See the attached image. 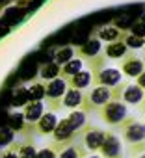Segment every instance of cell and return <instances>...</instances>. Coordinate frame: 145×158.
Here are the masks:
<instances>
[{"instance_id": "cell-1", "label": "cell", "mask_w": 145, "mask_h": 158, "mask_svg": "<svg viewBox=\"0 0 145 158\" xmlns=\"http://www.w3.org/2000/svg\"><path fill=\"white\" fill-rule=\"evenodd\" d=\"M88 125V114L82 112V110H75L71 112L67 117H63L61 121H58L54 132H52V143L50 147L60 152L61 149H65L67 145L78 141L80 138V130Z\"/></svg>"}, {"instance_id": "cell-2", "label": "cell", "mask_w": 145, "mask_h": 158, "mask_svg": "<svg viewBox=\"0 0 145 158\" xmlns=\"http://www.w3.org/2000/svg\"><path fill=\"white\" fill-rule=\"evenodd\" d=\"M115 128L121 132V138L126 143V147L145 139V123H141L139 119H136L132 115H126L125 121H121Z\"/></svg>"}, {"instance_id": "cell-3", "label": "cell", "mask_w": 145, "mask_h": 158, "mask_svg": "<svg viewBox=\"0 0 145 158\" xmlns=\"http://www.w3.org/2000/svg\"><path fill=\"white\" fill-rule=\"evenodd\" d=\"M97 115L101 117L102 123L115 128L121 121H125V117L128 115V110H126V104H123L121 101H108L104 106L97 110Z\"/></svg>"}, {"instance_id": "cell-4", "label": "cell", "mask_w": 145, "mask_h": 158, "mask_svg": "<svg viewBox=\"0 0 145 158\" xmlns=\"http://www.w3.org/2000/svg\"><path fill=\"white\" fill-rule=\"evenodd\" d=\"M104 134H106V130H102V128H99V127L88 123V125L80 130L78 141L82 143V147H84L89 154H95V152H99V149H101V145H102V141H104Z\"/></svg>"}, {"instance_id": "cell-5", "label": "cell", "mask_w": 145, "mask_h": 158, "mask_svg": "<svg viewBox=\"0 0 145 158\" xmlns=\"http://www.w3.org/2000/svg\"><path fill=\"white\" fill-rule=\"evenodd\" d=\"M101 158H125V151H123V143H121V138L112 132V130H106L104 134V141L97 152Z\"/></svg>"}, {"instance_id": "cell-6", "label": "cell", "mask_w": 145, "mask_h": 158, "mask_svg": "<svg viewBox=\"0 0 145 158\" xmlns=\"http://www.w3.org/2000/svg\"><path fill=\"white\" fill-rule=\"evenodd\" d=\"M65 91H67V82L63 78H52V80H48V84L45 86V97L50 101L52 114L61 108V97L65 95Z\"/></svg>"}, {"instance_id": "cell-7", "label": "cell", "mask_w": 145, "mask_h": 158, "mask_svg": "<svg viewBox=\"0 0 145 158\" xmlns=\"http://www.w3.org/2000/svg\"><path fill=\"white\" fill-rule=\"evenodd\" d=\"M91 78L95 80L97 86L115 88V86L121 84V71L119 69H114V67H104V69H99Z\"/></svg>"}, {"instance_id": "cell-8", "label": "cell", "mask_w": 145, "mask_h": 158, "mask_svg": "<svg viewBox=\"0 0 145 158\" xmlns=\"http://www.w3.org/2000/svg\"><path fill=\"white\" fill-rule=\"evenodd\" d=\"M145 97V91L138 86V84H126L121 91V102L123 104H132V106H138L141 104Z\"/></svg>"}, {"instance_id": "cell-9", "label": "cell", "mask_w": 145, "mask_h": 158, "mask_svg": "<svg viewBox=\"0 0 145 158\" xmlns=\"http://www.w3.org/2000/svg\"><path fill=\"white\" fill-rule=\"evenodd\" d=\"M145 65H143V61L138 58V56H134V54H128L126 56V60H123L121 61V74H126V76H134V78H138L145 69H143Z\"/></svg>"}, {"instance_id": "cell-10", "label": "cell", "mask_w": 145, "mask_h": 158, "mask_svg": "<svg viewBox=\"0 0 145 158\" xmlns=\"http://www.w3.org/2000/svg\"><path fill=\"white\" fill-rule=\"evenodd\" d=\"M56 125H58V117H56V114L47 112V114H43V115L39 117V121L35 123V132H37L39 136H48V134L54 132Z\"/></svg>"}, {"instance_id": "cell-11", "label": "cell", "mask_w": 145, "mask_h": 158, "mask_svg": "<svg viewBox=\"0 0 145 158\" xmlns=\"http://www.w3.org/2000/svg\"><path fill=\"white\" fill-rule=\"evenodd\" d=\"M43 114H45L43 102H41V101H30V102L24 106V114H23V117H24V121H26V123L35 125Z\"/></svg>"}, {"instance_id": "cell-12", "label": "cell", "mask_w": 145, "mask_h": 158, "mask_svg": "<svg viewBox=\"0 0 145 158\" xmlns=\"http://www.w3.org/2000/svg\"><path fill=\"white\" fill-rule=\"evenodd\" d=\"M82 99H84V93L80 89H67L65 95L61 97V108H71L75 110L78 106H82Z\"/></svg>"}, {"instance_id": "cell-13", "label": "cell", "mask_w": 145, "mask_h": 158, "mask_svg": "<svg viewBox=\"0 0 145 158\" xmlns=\"http://www.w3.org/2000/svg\"><path fill=\"white\" fill-rule=\"evenodd\" d=\"M69 86L72 88V89H84V88H88L91 82H93V78H91V73H88V71H78L77 74H72V76H69Z\"/></svg>"}, {"instance_id": "cell-14", "label": "cell", "mask_w": 145, "mask_h": 158, "mask_svg": "<svg viewBox=\"0 0 145 158\" xmlns=\"http://www.w3.org/2000/svg\"><path fill=\"white\" fill-rule=\"evenodd\" d=\"M89 152L82 147V143L80 141H75V143H71V145H67L65 149H61L60 152H58V158H84V156H88Z\"/></svg>"}, {"instance_id": "cell-15", "label": "cell", "mask_w": 145, "mask_h": 158, "mask_svg": "<svg viewBox=\"0 0 145 158\" xmlns=\"http://www.w3.org/2000/svg\"><path fill=\"white\" fill-rule=\"evenodd\" d=\"M126 45L123 43V41H112V43H108V47H106V58H112V60H119V58H123L125 54H126Z\"/></svg>"}, {"instance_id": "cell-16", "label": "cell", "mask_w": 145, "mask_h": 158, "mask_svg": "<svg viewBox=\"0 0 145 158\" xmlns=\"http://www.w3.org/2000/svg\"><path fill=\"white\" fill-rule=\"evenodd\" d=\"M99 52H101V41L97 37L88 39L84 43V47L80 48V54L86 56V58H95V56H99Z\"/></svg>"}, {"instance_id": "cell-17", "label": "cell", "mask_w": 145, "mask_h": 158, "mask_svg": "<svg viewBox=\"0 0 145 158\" xmlns=\"http://www.w3.org/2000/svg\"><path fill=\"white\" fill-rule=\"evenodd\" d=\"M13 149L17 151V156H19V158H37V149L34 147L32 141H26V143H15Z\"/></svg>"}, {"instance_id": "cell-18", "label": "cell", "mask_w": 145, "mask_h": 158, "mask_svg": "<svg viewBox=\"0 0 145 158\" xmlns=\"http://www.w3.org/2000/svg\"><path fill=\"white\" fill-rule=\"evenodd\" d=\"M119 37H121V32L115 26H104V28L99 30V35H97L99 41H108V43L119 41Z\"/></svg>"}, {"instance_id": "cell-19", "label": "cell", "mask_w": 145, "mask_h": 158, "mask_svg": "<svg viewBox=\"0 0 145 158\" xmlns=\"http://www.w3.org/2000/svg\"><path fill=\"white\" fill-rule=\"evenodd\" d=\"M78 71H82V60H78V58H72V60H69L67 63H63L61 65V69H60V73L63 74V76H72V74H77Z\"/></svg>"}, {"instance_id": "cell-20", "label": "cell", "mask_w": 145, "mask_h": 158, "mask_svg": "<svg viewBox=\"0 0 145 158\" xmlns=\"http://www.w3.org/2000/svg\"><path fill=\"white\" fill-rule=\"evenodd\" d=\"M72 58H75V48H72V47H63V48H60V50L56 52L54 63H56V65H63V63H67V61L72 60Z\"/></svg>"}, {"instance_id": "cell-21", "label": "cell", "mask_w": 145, "mask_h": 158, "mask_svg": "<svg viewBox=\"0 0 145 158\" xmlns=\"http://www.w3.org/2000/svg\"><path fill=\"white\" fill-rule=\"evenodd\" d=\"M8 128L10 130H23L24 128V117H23V114H11L8 117Z\"/></svg>"}, {"instance_id": "cell-22", "label": "cell", "mask_w": 145, "mask_h": 158, "mask_svg": "<svg viewBox=\"0 0 145 158\" xmlns=\"http://www.w3.org/2000/svg\"><path fill=\"white\" fill-rule=\"evenodd\" d=\"M58 74H60V65H56V63H47V65L41 69V76L47 78V80L58 78Z\"/></svg>"}, {"instance_id": "cell-23", "label": "cell", "mask_w": 145, "mask_h": 158, "mask_svg": "<svg viewBox=\"0 0 145 158\" xmlns=\"http://www.w3.org/2000/svg\"><path fill=\"white\" fill-rule=\"evenodd\" d=\"M123 43L126 45V48H141V47H145V39H141L138 35H132V34L125 35Z\"/></svg>"}, {"instance_id": "cell-24", "label": "cell", "mask_w": 145, "mask_h": 158, "mask_svg": "<svg viewBox=\"0 0 145 158\" xmlns=\"http://www.w3.org/2000/svg\"><path fill=\"white\" fill-rule=\"evenodd\" d=\"M26 91H28V99L30 101H41L45 97V86H41V84H34Z\"/></svg>"}, {"instance_id": "cell-25", "label": "cell", "mask_w": 145, "mask_h": 158, "mask_svg": "<svg viewBox=\"0 0 145 158\" xmlns=\"http://www.w3.org/2000/svg\"><path fill=\"white\" fill-rule=\"evenodd\" d=\"M143 152H145V139L139 141V143H134V145H128V147H126V154L132 156V158H138V156L143 154Z\"/></svg>"}, {"instance_id": "cell-26", "label": "cell", "mask_w": 145, "mask_h": 158, "mask_svg": "<svg viewBox=\"0 0 145 158\" xmlns=\"http://www.w3.org/2000/svg\"><path fill=\"white\" fill-rule=\"evenodd\" d=\"M28 102H30V99H28V91H26V89H21V91H17V95L13 97V104H15V106L28 104Z\"/></svg>"}, {"instance_id": "cell-27", "label": "cell", "mask_w": 145, "mask_h": 158, "mask_svg": "<svg viewBox=\"0 0 145 158\" xmlns=\"http://www.w3.org/2000/svg\"><path fill=\"white\" fill-rule=\"evenodd\" d=\"M130 34H132V35H138V37H141V39H145V23H141V21L134 23L132 28H130Z\"/></svg>"}, {"instance_id": "cell-28", "label": "cell", "mask_w": 145, "mask_h": 158, "mask_svg": "<svg viewBox=\"0 0 145 158\" xmlns=\"http://www.w3.org/2000/svg\"><path fill=\"white\" fill-rule=\"evenodd\" d=\"M37 158H58V152L48 145V147H43L41 151H37Z\"/></svg>"}, {"instance_id": "cell-29", "label": "cell", "mask_w": 145, "mask_h": 158, "mask_svg": "<svg viewBox=\"0 0 145 158\" xmlns=\"http://www.w3.org/2000/svg\"><path fill=\"white\" fill-rule=\"evenodd\" d=\"M11 130L10 128H0V145H6L11 141Z\"/></svg>"}, {"instance_id": "cell-30", "label": "cell", "mask_w": 145, "mask_h": 158, "mask_svg": "<svg viewBox=\"0 0 145 158\" xmlns=\"http://www.w3.org/2000/svg\"><path fill=\"white\" fill-rule=\"evenodd\" d=\"M2 158H19L17 156V151L13 149V145H11V149H8V151L2 152Z\"/></svg>"}, {"instance_id": "cell-31", "label": "cell", "mask_w": 145, "mask_h": 158, "mask_svg": "<svg viewBox=\"0 0 145 158\" xmlns=\"http://www.w3.org/2000/svg\"><path fill=\"white\" fill-rule=\"evenodd\" d=\"M138 86H139V88L145 91V71H143V73L138 76Z\"/></svg>"}, {"instance_id": "cell-32", "label": "cell", "mask_w": 145, "mask_h": 158, "mask_svg": "<svg viewBox=\"0 0 145 158\" xmlns=\"http://www.w3.org/2000/svg\"><path fill=\"white\" fill-rule=\"evenodd\" d=\"M138 106H139V110H141V112H145V97H143V101H141V104H138Z\"/></svg>"}, {"instance_id": "cell-33", "label": "cell", "mask_w": 145, "mask_h": 158, "mask_svg": "<svg viewBox=\"0 0 145 158\" xmlns=\"http://www.w3.org/2000/svg\"><path fill=\"white\" fill-rule=\"evenodd\" d=\"M84 158H101V156H99V154L95 152V154H88V156H84Z\"/></svg>"}, {"instance_id": "cell-34", "label": "cell", "mask_w": 145, "mask_h": 158, "mask_svg": "<svg viewBox=\"0 0 145 158\" xmlns=\"http://www.w3.org/2000/svg\"><path fill=\"white\" fill-rule=\"evenodd\" d=\"M138 158H145V152H143V154H139V156H138Z\"/></svg>"}, {"instance_id": "cell-35", "label": "cell", "mask_w": 145, "mask_h": 158, "mask_svg": "<svg viewBox=\"0 0 145 158\" xmlns=\"http://www.w3.org/2000/svg\"><path fill=\"white\" fill-rule=\"evenodd\" d=\"M141 23H145V15H143V19H141Z\"/></svg>"}, {"instance_id": "cell-36", "label": "cell", "mask_w": 145, "mask_h": 158, "mask_svg": "<svg viewBox=\"0 0 145 158\" xmlns=\"http://www.w3.org/2000/svg\"><path fill=\"white\" fill-rule=\"evenodd\" d=\"M143 65H145V58H143Z\"/></svg>"}, {"instance_id": "cell-37", "label": "cell", "mask_w": 145, "mask_h": 158, "mask_svg": "<svg viewBox=\"0 0 145 158\" xmlns=\"http://www.w3.org/2000/svg\"><path fill=\"white\" fill-rule=\"evenodd\" d=\"M143 123H145V121H143Z\"/></svg>"}]
</instances>
